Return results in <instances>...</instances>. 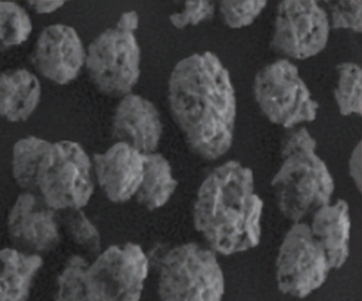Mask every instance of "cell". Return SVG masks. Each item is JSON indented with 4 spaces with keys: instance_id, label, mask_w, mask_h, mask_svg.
<instances>
[{
    "instance_id": "25",
    "label": "cell",
    "mask_w": 362,
    "mask_h": 301,
    "mask_svg": "<svg viewBox=\"0 0 362 301\" xmlns=\"http://www.w3.org/2000/svg\"><path fill=\"white\" fill-rule=\"evenodd\" d=\"M334 29L362 31V2L334 1L330 4Z\"/></svg>"
},
{
    "instance_id": "2",
    "label": "cell",
    "mask_w": 362,
    "mask_h": 301,
    "mask_svg": "<svg viewBox=\"0 0 362 301\" xmlns=\"http://www.w3.org/2000/svg\"><path fill=\"white\" fill-rule=\"evenodd\" d=\"M262 208L254 191L252 170L228 161L201 184L194 207V227L215 254L247 252L259 244Z\"/></svg>"
},
{
    "instance_id": "28",
    "label": "cell",
    "mask_w": 362,
    "mask_h": 301,
    "mask_svg": "<svg viewBox=\"0 0 362 301\" xmlns=\"http://www.w3.org/2000/svg\"><path fill=\"white\" fill-rule=\"evenodd\" d=\"M349 174L358 190H361V142L357 144L349 159Z\"/></svg>"
},
{
    "instance_id": "18",
    "label": "cell",
    "mask_w": 362,
    "mask_h": 301,
    "mask_svg": "<svg viewBox=\"0 0 362 301\" xmlns=\"http://www.w3.org/2000/svg\"><path fill=\"white\" fill-rule=\"evenodd\" d=\"M169 161L158 153L144 155V175L137 191V201L149 210H156L168 203L177 189Z\"/></svg>"
},
{
    "instance_id": "9",
    "label": "cell",
    "mask_w": 362,
    "mask_h": 301,
    "mask_svg": "<svg viewBox=\"0 0 362 301\" xmlns=\"http://www.w3.org/2000/svg\"><path fill=\"white\" fill-rule=\"evenodd\" d=\"M330 269L325 254L311 235L309 225H292L277 254L279 290L296 298H306L323 285Z\"/></svg>"
},
{
    "instance_id": "20",
    "label": "cell",
    "mask_w": 362,
    "mask_h": 301,
    "mask_svg": "<svg viewBox=\"0 0 362 301\" xmlns=\"http://www.w3.org/2000/svg\"><path fill=\"white\" fill-rule=\"evenodd\" d=\"M61 232L90 256L96 258L101 252V237L97 227L90 222L82 209L58 211Z\"/></svg>"
},
{
    "instance_id": "29",
    "label": "cell",
    "mask_w": 362,
    "mask_h": 301,
    "mask_svg": "<svg viewBox=\"0 0 362 301\" xmlns=\"http://www.w3.org/2000/svg\"><path fill=\"white\" fill-rule=\"evenodd\" d=\"M139 16L135 11H130V12L124 13L120 16L116 28L118 29L124 30L127 32H132L134 33L135 30L139 28Z\"/></svg>"
},
{
    "instance_id": "8",
    "label": "cell",
    "mask_w": 362,
    "mask_h": 301,
    "mask_svg": "<svg viewBox=\"0 0 362 301\" xmlns=\"http://www.w3.org/2000/svg\"><path fill=\"white\" fill-rule=\"evenodd\" d=\"M86 65L101 93L110 97L129 95L141 74V49L134 33L116 27L105 30L88 46Z\"/></svg>"
},
{
    "instance_id": "15",
    "label": "cell",
    "mask_w": 362,
    "mask_h": 301,
    "mask_svg": "<svg viewBox=\"0 0 362 301\" xmlns=\"http://www.w3.org/2000/svg\"><path fill=\"white\" fill-rule=\"evenodd\" d=\"M311 235L327 258L330 268H341L349 254V205L343 199L323 206L313 214Z\"/></svg>"
},
{
    "instance_id": "4",
    "label": "cell",
    "mask_w": 362,
    "mask_h": 301,
    "mask_svg": "<svg viewBox=\"0 0 362 301\" xmlns=\"http://www.w3.org/2000/svg\"><path fill=\"white\" fill-rule=\"evenodd\" d=\"M223 271L217 254L197 243L169 250L162 259L158 277L160 301H222Z\"/></svg>"
},
{
    "instance_id": "14",
    "label": "cell",
    "mask_w": 362,
    "mask_h": 301,
    "mask_svg": "<svg viewBox=\"0 0 362 301\" xmlns=\"http://www.w3.org/2000/svg\"><path fill=\"white\" fill-rule=\"evenodd\" d=\"M162 121L156 106L139 95H124L113 118V136L143 155L151 154L162 137Z\"/></svg>"
},
{
    "instance_id": "21",
    "label": "cell",
    "mask_w": 362,
    "mask_h": 301,
    "mask_svg": "<svg viewBox=\"0 0 362 301\" xmlns=\"http://www.w3.org/2000/svg\"><path fill=\"white\" fill-rule=\"evenodd\" d=\"M33 32L30 16L13 1L0 0V53L26 42Z\"/></svg>"
},
{
    "instance_id": "27",
    "label": "cell",
    "mask_w": 362,
    "mask_h": 301,
    "mask_svg": "<svg viewBox=\"0 0 362 301\" xmlns=\"http://www.w3.org/2000/svg\"><path fill=\"white\" fill-rule=\"evenodd\" d=\"M317 142L305 127L290 129L286 133L281 143L283 158L300 153L315 152Z\"/></svg>"
},
{
    "instance_id": "16",
    "label": "cell",
    "mask_w": 362,
    "mask_h": 301,
    "mask_svg": "<svg viewBox=\"0 0 362 301\" xmlns=\"http://www.w3.org/2000/svg\"><path fill=\"white\" fill-rule=\"evenodd\" d=\"M39 78L27 69L7 70L0 74V117L9 122H24L41 101Z\"/></svg>"
},
{
    "instance_id": "24",
    "label": "cell",
    "mask_w": 362,
    "mask_h": 301,
    "mask_svg": "<svg viewBox=\"0 0 362 301\" xmlns=\"http://www.w3.org/2000/svg\"><path fill=\"white\" fill-rule=\"evenodd\" d=\"M264 0H223L220 2V12L224 23L232 29H241L251 25L256 17L262 13L266 6Z\"/></svg>"
},
{
    "instance_id": "7",
    "label": "cell",
    "mask_w": 362,
    "mask_h": 301,
    "mask_svg": "<svg viewBox=\"0 0 362 301\" xmlns=\"http://www.w3.org/2000/svg\"><path fill=\"white\" fill-rule=\"evenodd\" d=\"M254 93L267 118L286 129L317 117L319 104L311 98L298 67L287 59H279L258 71Z\"/></svg>"
},
{
    "instance_id": "26",
    "label": "cell",
    "mask_w": 362,
    "mask_h": 301,
    "mask_svg": "<svg viewBox=\"0 0 362 301\" xmlns=\"http://www.w3.org/2000/svg\"><path fill=\"white\" fill-rule=\"evenodd\" d=\"M215 13V4L211 1H186L182 12L170 15V21L177 29L188 25H198L201 21L211 18Z\"/></svg>"
},
{
    "instance_id": "12",
    "label": "cell",
    "mask_w": 362,
    "mask_h": 301,
    "mask_svg": "<svg viewBox=\"0 0 362 301\" xmlns=\"http://www.w3.org/2000/svg\"><path fill=\"white\" fill-rule=\"evenodd\" d=\"M86 51L81 38L71 25H48L40 34L33 54L35 69L52 82H73L86 65Z\"/></svg>"
},
{
    "instance_id": "6",
    "label": "cell",
    "mask_w": 362,
    "mask_h": 301,
    "mask_svg": "<svg viewBox=\"0 0 362 301\" xmlns=\"http://www.w3.org/2000/svg\"><path fill=\"white\" fill-rule=\"evenodd\" d=\"M149 258L139 244L112 245L84 271L90 301H141L149 273Z\"/></svg>"
},
{
    "instance_id": "1",
    "label": "cell",
    "mask_w": 362,
    "mask_h": 301,
    "mask_svg": "<svg viewBox=\"0 0 362 301\" xmlns=\"http://www.w3.org/2000/svg\"><path fill=\"white\" fill-rule=\"evenodd\" d=\"M168 95L173 118L194 153L215 160L230 150L236 98L217 55L194 53L180 61L171 73Z\"/></svg>"
},
{
    "instance_id": "23",
    "label": "cell",
    "mask_w": 362,
    "mask_h": 301,
    "mask_svg": "<svg viewBox=\"0 0 362 301\" xmlns=\"http://www.w3.org/2000/svg\"><path fill=\"white\" fill-rule=\"evenodd\" d=\"M88 264V260L80 254L67 260L57 280L54 301H90L84 284V271Z\"/></svg>"
},
{
    "instance_id": "22",
    "label": "cell",
    "mask_w": 362,
    "mask_h": 301,
    "mask_svg": "<svg viewBox=\"0 0 362 301\" xmlns=\"http://www.w3.org/2000/svg\"><path fill=\"white\" fill-rule=\"evenodd\" d=\"M338 74L334 99L341 114H361V69L357 64L342 63Z\"/></svg>"
},
{
    "instance_id": "5",
    "label": "cell",
    "mask_w": 362,
    "mask_h": 301,
    "mask_svg": "<svg viewBox=\"0 0 362 301\" xmlns=\"http://www.w3.org/2000/svg\"><path fill=\"white\" fill-rule=\"evenodd\" d=\"M271 184L279 210L294 224L330 203L334 190L329 170L315 152L284 158Z\"/></svg>"
},
{
    "instance_id": "13",
    "label": "cell",
    "mask_w": 362,
    "mask_h": 301,
    "mask_svg": "<svg viewBox=\"0 0 362 301\" xmlns=\"http://www.w3.org/2000/svg\"><path fill=\"white\" fill-rule=\"evenodd\" d=\"M97 182L107 199L124 203L135 196L144 175V155L124 142H116L103 154H95Z\"/></svg>"
},
{
    "instance_id": "17",
    "label": "cell",
    "mask_w": 362,
    "mask_h": 301,
    "mask_svg": "<svg viewBox=\"0 0 362 301\" xmlns=\"http://www.w3.org/2000/svg\"><path fill=\"white\" fill-rule=\"evenodd\" d=\"M43 264V256L24 254L13 247L0 249V301H29Z\"/></svg>"
},
{
    "instance_id": "19",
    "label": "cell",
    "mask_w": 362,
    "mask_h": 301,
    "mask_svg": "<svg viewBox=\"0 0 362 301\" xmlns=\"http://www.w3.org/2000/svg\"><path fill=\"white\" fill-rule=\"evenodd\" d=\"M52 142L42 138H23L13 146L12 173L18 186L24 192L33 193L37 167L52 146Z\"/></svg>"
},
{
    "instance_id": "3",
    "label": "cell",
    "mask_w": 362,
    "mask_h": 301,
    "mask_svg": "<svg viewBox=\"0 0 362 301\" xmlns=\"http://www.w3.org/2000/svg\"><path fill=\"white\" fill-rule=\"evenodd\" d=\"M93 163L78 142H54L35 173L33 194L61 211L82 209L94 194Z\"/></svg>"
},
{
    "instance_id": "11",
    "label": "cell",
    "mask_w": 362,
    "mask_h": 301,
    "mask_svg": "<svg viewBox=\"0 0 362 301\" xmlns=\"http://www.w3.org/2000/svg\"><path fill=\"white\" fill-rule=\"evenodd\" d=\"M8 232L18 252L43 256L61 243L58 211L46 206L37 195L22 193L8 216Z\"/></svg>"
},
{
    "instance_id": "30",
    "label": "cell",
    "mask_w": 362,
    "mask_h": 301,
    "mask_svg": "<svg viewBox=\"0 0 362 301\" xmlns=\"http://www.w3.org/2000/svg\"><path fill=\"white\" fill-rule=\"evenodd\" d=\"M29 6L39 14H49L56 12L64 6L65 1H28Z\"/></svg>"
},
{
    "instance_id": "10",
    "label": "cell",
    "mask_w": 362,
    "mask_h": 301,
    "mask_svg": "<svg viewBox=\"0 0 362 301\" xmlns=\"http://www.w3.org/2000/svg\"><path fill=\"white\" fill-rule=\"evenodd\" d=\"M329 23L315 0H286L279 4L271 46L296 59L315 57L326 47Z\"/></svg>"
}]
</instances>
